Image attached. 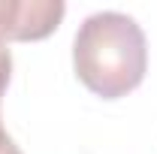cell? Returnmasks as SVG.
I'll use <instances>...</instances> for the list:
<instances>
[{
	"instance_id": "cell-3",
	"label": "cell",
	"mask_w": 157,
	"mask_h": 154,
	"mask_svg": "<svg viewBox=\"0 0 157 154\" xmlns=\"http://www.w3.org/2000/svg\"><path fill=\"white\" fill-rule=\"evenodd\" d=\"M9 76H12V55H9L6 45H0V103H3V94H6ZM0 154H21V148L15 145V139L3 130V121H0Z\"/></svg>"
},
{
	"instance_id": "cell-2",
	"label": "cell",
	"mask_w": 157,
	"mask_h": 154,
	"mask_svg": "<svg viewBox=\"0 0 157 154\" xmlns=\"http://www.w3.org/2000/svg\"><path fill=\"white\" fill-rule=\"evenodd\" d=\"M63 12L60 0H0V45L6 39H45L58 30Z\"/></svg>"
},
{
	"instance_id": "cell-1",
	"label": "cell",
	"mask_w": 157,
	"mask_h": 154,
	"mask_svg": "<svg viewBox=\"0 0 157 154\" xmlns=\"http://www.w3.org/2000/svg\"><path fill=\"white\" fill-rule=\"evenodd\" d=\"M78 82L103 100L136 91L148 70V45L136 21L124 12H94L78 24L73 39Z\"/></svg>"
}]
</instances>
